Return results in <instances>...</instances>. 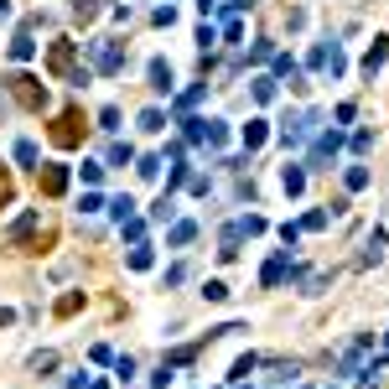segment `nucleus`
Returning a JSON list of instances; mask_svg holds the SVG:
<instances>
[{
  "label": "nucleus",
  "mask_w": 389,
  "mask_h": 389,
  "mask_svg": "<svg viewBox=\"0 0 389 389\" xmlns=\"http://www.w3.org/2000/svg\"><path fill=\"white\" fill-rule=\"evenodd\" d=\"M16 161H21V166H36V145L32 141H16Z\"/></svg>",
  "instance_id": "28"
},
{
  "label": "nucleus",
  "mask_w": 389,
  "mask_h": 389,
  "mask_svg": "<svg viewBox=\"0 0 389 389\" xmlns=\"http://www.w3.org/2000/svg\"><path fill=\"white\" fill-rule=\"evenodd\" d=\"M78 177L89 182V187H99V182H104V166H99V161H83V166H78Z\"/></svg>",
  "instance_id": "20"
},
{
  "label": "nucleus",
  "mask_w": 389,
  "mask_h": 389,
  "mask_svg": "<svg viewBox=\"0 0 389 389\" xmlns=\"http://www.w3.org/2000/svg\"><path fill=\"white\" fill-rule=\"evenodd\" d=\"M275 78H291V89H307V83H301V68H296L291 52H281V58H275Z\"/></svg>",
  "instance_id": "9"
},
{
  "label": "nucleus",
  "mask_w": 389,
  "mask_h": 389,
  "mask_svg": "<svg viewBox=\"0 0 389 389\" xmlns=\"http://www.w3.org/2000/svg\"><path fill=\"white\" fill-rule=\"evenodd\" d=\"M5 89H11L16 104L32 109V115H42V109H47V89H42V78H32V73H11V78H5Z\"/></svg>",
  "instance_id": "1"
},
{
  "label": "nucleus",
  "mask_w": 389,
  "mask_h": 389,
  "mask_svg": "<svg viewBox=\"0 0 389 389\" xmlns=\"http://www.w3.org/2000/svg\"><path fill=\"white\" fill-rule=\"evenodd\" d=\"M99 130H119V109H115V104L99 109Z\"/></svg>",
  "instance_id": "34"
},
{
  "label": "nucleus",
  "mask_w": 389,
  "mask_h": 389,
  "mask_svg": "<svg viewBox=\"0 0 389 389\" xmlns=\"http://www.w3.org/2000/svg\"><path fill=\"white\" fill-rule=\"evenodd\" d=\"M172 244H192V239H198V224H187V218H182V224H172Z\"/></svg>",
  "instance_id": "15"
},
{
  "label": "nucleus",
  "mask_w": 389,
  "mask_h": 389,
  "mask_svg": "<svg viewBox=\"0 0 389 389\" xmlns=\"http://www.w3.org/2000/svg\"><path fill=\"white\" fill-rule=\"evenodd\" d=\"M83 141V115L78 109H62L58 125H52V145H78Z\"/></svg>",
  "instance_id": "3"
},
{
  "label": "nucleus",
  "mask_w": 389,
  "mask_h": 389,
  "mask_svg": "<svg viewBox=\"0 0 389 389\" xmlns=\"http://www.w3.org/2000/svg\"><path fill=\"white\" fill-rule=\"evenodd\" d=\"M255 99H259V104H270V99H275V78H255Z\"/></svg>",
  "instance_id": "24"
},
{
  "label": "nucleus",
  "mask_w": 389,
  "mask_h": 389,
  "mask_svg": "<svg viewBox=\"0 0 389 389\" xmlns=\"http://www.w3.org/2000/svg\"><path fill=\"white\" fill-rule=\"evenodd\" d=\"M202 94H208V83H198V89H187V94H182V99H177V109H192V104H198V99H202Z\"/></svg>",
  "instance_id": "32"
},
{
  "label": "nucleus",
  "mask_w": 389,
  "mask_h": 389,
  "mask_svg": "<svg viewBox=\"0 0 389 389\" xmlns=\"http://www.w3.org/2000/svg\"><path fill=\"white\" fill-rule=\"evenodd\" d=\"M338 145H342V135H338V130H327V135H317V145H311V166H327L332 156H338Z\"/></svg>",
  "instance_id": "5"
},
{
  "label": "nucleus",
  "mask_w": 389,
  "mask_h": 389,
  "mask_svg": "<svg viewBox=\"0 0 389 389\" xmlns=\"http://www.w3.org/2000/svg\"><path fill=\"white\" fill-rule=\"evenodd\" d=\"M5 16H11V0H0V21H5Z\"/></svg>",
  "instance_id": "36"
},
{
  "label": "nucleus",
  "mask_w": 389,
  "mask_h": 389,
  "mask_svg": "<svg viewBox=\"0 0 389 389\" xmlns=\"http://www.w3.org/2000/svg\"><path fill=\"white\" fill-rule=\"evenodd\" d=\"M135 172H141V177H145V182H151V177H156V172H161V156H141V166H135Z\"/></svg>",
  "instance_id": "29"
},
{
  "label": "nucleus",
  "mask_w": 389,
  "mask_h": 389,
  "mask_svg": "<svg viewBox=\"0 0 389 389\" xmlns=\"http://www.w3.org/2000/svg\"><path fill=\"white\" fill-rule=\"evenodd\" d=\"M73 58H78V47H73V42H52V52H47V68L58 73V78H73Z\"/></svg>",
  "instance_id": "4"
},
{
  "label": "nucleus",
  "mask_w": 389,
  "mask_h": 389,
  "mask_svg": "<svg viewBox=\"0 0 389 389\" xmlns=\"http://www.w3.org/2000/svg\"><path fill=\"white\" fill-rule=\"evenodd\" d=\"M115 374H119V384H130L135 379V358H115Z\"/></svg>",
  "instance_id": "31"
},
{
  "label": "nucleus",
  "mask_w": 389,
  "mask_h": 389,
  "mask_svg": "<svg viewBox=\"0 0 389 389\" xmlns=\"http://www.w3.org/2000/svg\"><path fill=\"white\" fill-rule=\"evenodd\" d=\"M32 52H36V42H32L26 32H16V36H11V58H16V62H26Z\"/></svg>",
  "instance_id": "14"
},
{
  "label": "nucleus",
  "mask_w": 389,
  "mask_h": 389,
  "mask_svg": "<svg viewBox=\"0 0 389 389\" xmlns=\"http://www.w3.org/2000/svg\"><path fill=\"white\" fill-rule=\"evenodd\" d=\"M202 296H208V301H224L228 285H224V281H208V285H202Z\"/></svg>",
  "instance_id": "35"
},
{
  "label": "nucleus",
  "mask_w": 389,
  "mask_h": 389,
  "mask_svg": "<svg viewBox=\"0 0 389 389\" xmlns=\"http://www.w3.org/2000/svg\"><path fill=\"white\" fill-rule=\"evenodd\" d=\"M327 218H332V213H327V208H317V213H307V218H301L296 228H327Z\"/></svg>",
  "instance_id": "26"
},
{
  "label": "nucleus",
  "mask_w": 389,
  "mask_h": 389,
  "mask_svg": "<svg viewBox=\"0 0 389 389\" xmlns=\"http://www.w3.org/2000/svg\"><path fill=\"white\" fill-rule=\"evenodd\" d=\"M224 141H228V125H224V119H208V125H202V145H208V151H218Z\"/></svg>",
  "instance_id": "11"
},
{
  "label": "nucleus",
  "mask_w": 389,
  "mask_h": 389,
  "mask_svg": "<svg viewBox=\"0 0 389 389\" xmlns=\"http://www.w3.org/2000/svg\"><path fill=\"white\" fill-rule=\"evenodd\" d=\"M73 16H78V21H94V16H99V0H73Z\"/></svg>",
  "instance_id": "21"
},
{
  "label": "nucleus",
  "mask_w": 389,
  "mask_h": 389,
  "mask_svg": "<svg viewBox=\"0 0 389 389\" xmlns=\"http://www.w3.org/2000/svg\"><path fill=\"white\" fill-rule=\"evenodd\" d=\"M119 234H125V239H130V244H141V234H145V224H141V218H135V213H130L125 224H119Z\"/></svg>",
  "instance_id": "19"
},
{
  "label": "nucleus",
  "mask_w": 389,
  "mask_h": 389,
  "mask_svg": "<svg viewBox=\"0 0 389 389\" xmlns=\"http://www.w3.org/2000/svg\"><path fill=\"white\" fill-rule=\"evenodd\" d=\"M130 161H135L130 141H115V145H109V166H130Z\"/></svg>",
  "instance_id": "17"
},
{
  "label": "nucleus",
  "mask_w": 389,
  "mask_h": 389,
  "mask_svg": "<svg viewBox=\"0 0 389 389\" xmlns=\"http://www.w3.org/2000/svg\"><path fill=\"white\" fill-rule=\"evenodd\" d=\"M281 187H285V192L296 198V192L307 187V172H301V166H285V172H281Z\"/></svg>",
  "instance_id": "13"
},
{
  "label": "nucleus",
  "mask_w": 389,
  "mask_h": 389,
  "mask_svg": "<svg viewBox=\"0 0 389 389\" xmlns=\"http://www.w3.org/2000/svg\"><path fill=\"white\" fill-rule=\"evenodd\" d=\"M151 218H161V224H166V218H172V198H166V192H161V198L151 202Z\"/></svg>",
  "instance_id": "33"
},
{
  "label": "nucleus",
  "mask_w": 389,
  "mask_h": 389,
  "mask_svg": "<svg viewBox=\"0 0 389 389\" xmlns=\"http://www.w3.org/2000/svg\"><path fill=\"white\" fill-rule=\"evenodd\" d=\"M255 368H259V358H255V353H244V358H239V364H234V374H228V379H249V374H255Z\"/></svg>",
  "instance_id": "22"
},
{
  "label": "nucleus",
  "mask_w": 389,
  "mask_h": 389,
  "mask_svg": "<svg viewBox=\"0 0 389 389\" xmlns=\"http://www.w3.org/2000/svg\"><path fill=\"white\" fill-rule=\"evenodd\" d=\"M42 192H47V198H58V192H68V166H42Z\"/></svg>",
  "instance_id": "6"
},
{
  "label": "nucleus",
  "mask_w": 389,
  "mask_h": 389,
  "mask_svg": "<svg viewBox=\"0 0 389 389\" xmlns=\"http://www.w3.org/2000/svg\"><path fill=\"white\" fill-rule=\"evenodd\" d=\"M83 307V296L78 291H68V296H62V301H58V317H73V311H78Z\"/></svg>",
  "instance_id": "27"
},
{
  "label": "nucleus",
  "mask_w": 389,
  "mask_h": 389,
  "mask_svg": "<svg viewBox=\"0 0 389 389\" xmlns=\"http://www.w3.org/2000/svg\"><path fill=\"white\" fill-rule=\"evenodd\" d=\"M125 265H130V270H151V249H145V244H135V249L125 255Z\"/></svg>",
  "instance_id": "18"
},
{
  "label": "nucleus",
  "mask_w": 389,
  "mask_h": 389,
  "mask_svg": "<svg viewBox=\"0 0 389 389\" xmlns=\"http://www.w3.org/2000/svg\"><path fill=\"white\" fill-rule=\"evenodd\" d=\"M384 58H389V36H374V47L364 52V73H368V78L384 68Z\"/></svg>",
  "instance_id": "7"
},
{
  "label": "nucleus",
  "mask_w": 389,
  "mask_h": 389,
  "mask_svg": "<svg viewBox=\"0 0 389 389\" xmlns=\"http://www.w3.org/2000/svg\"><path fill=\"white\" fill-rule=\"evenodd\" d=\"M89 58H94L99 73H119L125 68V47H119V42H89Z\"/></svg>",
  "instance_id": "2"
},
{
  "label": "nucleus",
  "mask_w": 389,
  "mask_h": 389,
  "mask_svg": "<svg viewBox=\"0 0 389 389\" xmlns=\"http://www.w3.org/2000/svg\"><path fill=\"white\" fill-rule=\"evenodd\" d=\"M141 130H145V135H161V130H166V115H161V109H145V115H141Z\"/></svg>",
  "instance_id": "16"
},
{
  "label": "nucleus",
  "mask_w": 389,
  "mask_h": 389,
  "mask_svg": "<svg viewBox=\"0 0 389 389\" xmlns=\"http://www.w3.org/2000/svg\"><path fill=\"white\" fill-rule=\"evenodd\" d=\"M285 270H291V259H285V255H275L270 265H265V275H259V281H265V285H281V281H285Z\"/></svg>",
  "instance_id": "12"
},
{
  "label": "nucleus",
  "mask_w": 389,
  "mask_h": 389,
  "mask_svg": "<svg viewBox=\"0 0 389 389\" xmlns=\"http://www.w3.org/2000/svg\"><path fill=\"white\" fill-rule=\"evenodd\" d=\"M265 141H270V119H249V125H244V145H249V151H259Z\"/></svg>",
  "instance_id": "8"
},
{
  "label": "nucleus",
  "mask_w": 389,
  "mask_h": 389,
  "mask_svg": "<svg viewBox=\"0 0 389 389\" xmlns=\"http://www.w3.org/2000/svg\"><path fill=\"white\" fill-rule=\"evenodd\" d=\"M109 213H115V218H119V224H125V218H130V213H135V202H130V198H125V192H119V198H115V202H109Z\"/></svg>",
  "instance_id": "25"
},
{
  "label": "nucleus",
  "mask_w": 389,
  "mask_h": 389,
  "mask_svg": "<svg viewBox=\"0 0 389 389\" xmlns=\"http://www.w3.org/2000/svg\"><path fill=\"white\" fill-rule=\"evenodd\" d=\"M151 89H156V94H172V62L151 58Z\"/></svg>",
  "instance_id": "10"
},
{
  "label": "nucleus",
  "mask_w": 389,
  "mask_h": 389,
  "mask_svg": "<svg viewBox=\"0 0 389 389\" xmlns=\"http://www.w3.org/2000/svg\"><path fill=\"white\" fill-rule=\"evenodd\" d=\"M358 187H368V172L364 166H348V192H358Z\"/></svg>",
  "instance_id": "30"
},
{
  "label": "nucleus",
  "mask_w": 389,
  "mask_h": 389,
  "mask_svg": "<svg viewBox=\"0 0 389 389\" xmlns=\"http://www.w3.org/2000/svg\"><path fill=\"white\" fill-rule=\"evenodd\" d=\"M239 234H249V239H255V234H265V218H259V213H249V218H239Z\"/></svg>",
  "instance_id": "23"
}]
</instances>
